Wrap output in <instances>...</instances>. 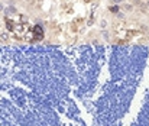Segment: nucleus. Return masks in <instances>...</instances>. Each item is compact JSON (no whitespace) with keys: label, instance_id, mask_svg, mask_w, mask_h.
Here are the masks:
<instances>
[{"label":"nucleus","instance_id":"obj_1","mask_svg":"<svg viewBox=\"0 0 149 126\" xmlns=\"http://www.w3.org/2000/svg\"><path fill=\"white\" fill-rule=\"evenodd\" d=\"M15 12H16V9L9 7V9H6V10H5V13H6V15H10V13H15Z\"/></svg>","mask_w":149,"mask_h":126},{"label":"nucleus","instance_id":"obj_2","mask_svg":"<svg viewBox=\"0 0 149 126\" xmlns=\"http://www.w3.org/2000/svg\"><path fill=\"white\" fill-rule=\"evenodd\" d=\"M125 10L130 12V10H132V5H125Z\"/></svg>","mask_w":149,"mask_h":126},{"label":"nucleus","instance_id":"obj_3","mask_svg":"<svg viewBox=\"0 0 149 126\" xmlns=\"http://www.w3.org/2000/svg\"><path fill=\"white\" fill-rule=\"evenodd\" d=\"M113 2H115V3H123L125 0H113Z\"/></svg>","mask_w":149,"mask_h":126},{"label":"nucleus","instance_id":"obj_4","mask_svg":"<svg viewBox=\"0 0 149 126\" xmlns=\"http://www.w3.org/2000/svg\"><path fill=\"white\" fill-rule=\"evenodd\" d=\"M146 6H148V7H149V2H148V3H146Z\"/></svg>","mask_w":149,"mask_h":126}]
</instances>
